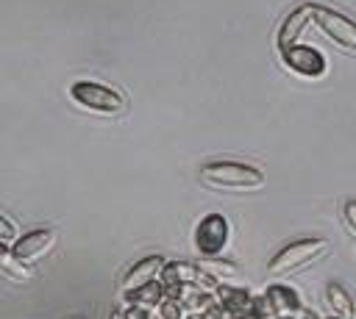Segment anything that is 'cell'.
<instances>
[{
    "instance_id": "14",
    "label": "cell",
    "mask_w": 356,
    "mask_h": 319,
    "mask_svg": "<svg viewBox=\"0 0 356 319\" xmlns=\"http://www.w3.org/2000/svg\"><path fill=\"white\" fill-rule=\"evenodd\" d=\"M0 272H3L8 280H17V283H28V280L33 277L31 266L19 264V261L14 258V252H11L8 244H0Z\"/></svg>"
},
{
    "instance_id": "12",
    "label": "cell",
    "mask_w": 356,
    "mask_h": 319,
    "mask_svg": "<svg viewBox=\"0 0 356 319\" xmlns=\"http://www.w3.org/2000/svg\"><path fill=\"white\" fill-rule=\"evenodd\" d=\"M325 302L331 308V316H342V319H353L356 316V302L353 297L348 294V288L337 280H328L325 283Z\"/></svg>"
},
{
    "instance_id": "3",
    "label": "cell",
    "mask_w": 356,
    "mask_h": 319,
    "mask_svg": "<svg viewBox=\"0 0 356 319\" xmlns=\"http://www.w3.org/2000/svg\"><path fill=\"white\" fill-rule=\"evenodd\" d=\"M70 97L81 108L95 111V114H106V117H120L128 111V100L117 89L97 83V80H75L70 86Z\"/></svg>"
},
{
    "instance_id": "10",
    "label": "cell",
    "mask_w": 356,
    "mask_h": 319,
    "mask_svg": "<svg viewBox=\"0 0 356 319\" xmlns=\"http://www.w3.org/2000/svg\"><path fill=\"white\" fill-rule=\"evenodd\" d=\"M214 302L222 308V311H228V313H234L236 319H242V316H248V311H250V294L245 291V288H234V286H217V291H214Z\"/></svg>"
},
{
    "instance_id": "9",
    "label": "cell",
    "mask_w": 356,
    "mask_h": 319,
    "mask_svg": "<svg viewBox=\"0 0 356 319\" xmlns=\"http://www.w3.org/2000/svg\"><path fill=\"white\" fill-rule=\"evenodd\" d=\"M264 294H267V300L273 302V308H275L278 319H281V316H298V313L306 308V305H303V300H300V294H298L292 286L275 283V286H270Z\"/></svg>"
},
{
    "instance_id": "2",
    "label": "cell",
    "mask_w": 356,
    "mask_h": 319,
    "mask_svg": "<svg viewBox=\"0 0 356 319\" xmlns=\"http://www.w3.org/2000/svg\"><path fill=\"white\" fill-rule=\"evenodd\" d=\"M264 172L242 161H211L200 166V183L209 189H259L264 186Z\"/></svg>"
},
{
    "instance_id": "19",
    "label": "cell",
    "mask_w": 356,
    "mask_h": 319,
    "mask_svg": "<svg viewBox=\"0 0 356 319\" xmlns=\"http://www.w3.org/2000/svg\"><path fill=\"white\" fill-rule=\"evenodd\" d=\"M122 313H125V319H153V311L139 308V305H128Z\"/></svg>"
},
{
    "instance_id": "21",
    "label": "cell",
    "mask_w": 356,
    "mask_h": 319,
    "mask_svg": "<svg viewBox=\"0 0 356 319\" xmlns=\"http://www.w3.org/2000/svg\"><path fill=\"white\" fill-rule=\"evenodd\" d=\"M328 319H342V316H328Z\"/></svg>"
},
{
    "instance_id": "8",
    "label": "cell",
    "mask_w": 356,
    "mask_h": 319,
    "mask_svg": "<svg viewBox=\"0 0 356 319\" xmlns=\"http://www.w3.org/2000/svg\"><path fill=\"white\" fill-rule=\"evenodd\" d=\"M164 264H167L164 255H145V258H139L134 266H128V272H125L122 280H120L122 294H128V291H134V288H139V286H147L150 280H159Z\"/></svg>"
},
{
    "instance_id": "1",
    "label": "cell",
    "mask_w": 356,
    "mask_h": 319,
    "mask_svg": "<svg viewBox=\"0 0 356 319\" xmlns=\"http://www.w3.org/2000/svg\"><path fill=\"white\" fill-rule=\"evenodd\" d=\"M331 252V241L323 239V236H306V239H295L289 241L286 247H281L270 264H267V275L270 277H286L314 261H320L323 255Z\"/></svg>"
},
{
    "instance_id": "20",
    "label": "cell",
    "mask_w": 356,
    "mask_h": 319,
    "mask_svg": "<svg viewBox=\"0 0 356 319\" xmlns=\"http://www.w3.org/2000/svg\"><path fill=\"white\" fill-rule=\"evenodd\" d=\"M108 319H125V313H122V311H120V308H114V311H111V313H108Z\"/></svg>"
},
{
    "instance_id": "15",
    "label": "cell",
    "mask_w": 356,
    "mask_h": 319,
    "mask_svg": "<svg viewBox=\"0 0 356 319\" xmlns=\"http://www.w3.org/2000/svg\"><path fill=\"white\" fill-rule=\"evenodd\" d=\"M200 266L214 277V280H225V277H234L236 275V264L231 261H220V258H200Z\"/></svg>"
},
{
    "instance_id": "6",
    "label": "cell",
    "mask_w": 356,
    "mask_h": 319,
    "mask_svg": "<svg viewBox=\"0 0 356 319\" xmlns=\"http://www.w3.org/2000/svg\"><path fill=\"white\" fill-rule=\"evenodd\" d=\"M312 19L342 47L348 50H356V22L348 19L345 14L334 11V8H325V6H312Z\"/></svg>"
},
{
    "instance_id": "22",
    "label": "cell",
    "mask_w": 356,
    "mask_h": 319,
    "mask_svg": "<svg viewBox=\"0 0 356 319\" xmlns=\"http://www.w3.org/2000/svg\"><path fill=\"white\" fill-rule=\"evenodd\" d=\"M353 319H356V316H353Z\"/></svg>"
},
{
    "instance_id": "4",
    "label": "cell",
    "mask_w": 356,
    "mask_h": 319,
    "mask_svg": "<svg viewBox=\"0 0 356 319\" xmlns=\"http://www.w3.org/2000/svg\"><path fill=\"white\" fill-rule=\"evenodd\" d=\"M228 239H231V222L217 211L206 214L195 225V247L203 258H217L228 247Z\"/></svg>"
},
{
    "instance_id": "17",
    "label": "cell",
    "mask_w": 356,
    "mask_h": 319,
    "mask_svg": "<svg viewBox=\"0 0 356 319\" xmlns=\"http://www.w3.org/2000/svg\"><path fill=\"white\" fill-rule=\"evenodd\" d=\"M342 222H345V227L356 236V200H348V202L342 205Z\"/></svg>"
},
{
    "instance_id": "7",
    "label": "cell",
    "mask_w": 356,
    "mask_h": 319,
    "mask_svg": "<svg viewBox=\"0 0 356 319\" xmlns=\"http://www.w3.org/2000/svg\"><path fill=\"white\" fill-rule=\"evenodd\" d=\"M281 53H284L286 67L295 69V72H300V75H306V78H320V75L325 72V58H323V53L314 50V47L292 44V47H286V50H281Z\"/></svg>"
},
{
    "instance_id": "18",
    "label": "cell",
    "mask_w": 356,
    "mask_h": 319,
    "mask_svg": "<svg viewBox=\"0 0 356 319\" xmlns=\"http://www.w3.org/2000/svg\"><path fill=\"white\" fill-rule=\"evenodd\" d=\"M14 241H17V230H14V225L0 214V244H8V247H11Z\"/></svg>"
},
{
    "instance_id": "16",
    "label": "cell",
    "mask_w": 356,
    "mask_h": 319,
    "mask_svg": "<svg viewBox=\"0 0 356 319\" xmlns=\"http://www.w3.org/2000/svg\"><path fill=\"white\" fill-rule=\"evenodd\" d=\"M159 316H161V319H184V316H186V311H184L181 300L164 297V302L159 305Z\"/></svg>"
},
{
    "instance_id": "13",
    "label": "cell",
    "mask_w": 356,
    "mask_h": 319,
    "mask_svg": "<svg viewBox=\"0 0 356 319\" xmlns=\"http://www.w3.org/2000/svg\"><path fill=\"white\" fill-rule=\"evenodd\" d=\"M164 286H161V280H150L147 286H139V288H134V291H128L125 294V300L131 302V305H139V308H147V311H153V308H159L161 302H164Z\"/></svg>"
},
{
    "instance_id": "5",
    "label": "cell",
    "mask_w": 356,
    "mask_h": 319,
    "mask_svg": "<svg viewBox=\"0 0 356 319\" xmlns=\"http://www.w3.org/2000/svg\"><path fill=\"white\" fill-rule=\"evenodd\" d=\"M56 239H58V236H56L53 227H33V230L17 236V241L11 244V252H14V258H17L19 264L31 266V264L42 261V258L56 247Z\"/></svg>"
},
{
    "instance_id": "11",
    "label": "cell",
    "mask_w": 356,
    "mask_h": 319,
    "mask_svg": "<svg viewBox=\"0 0 356 319\" xmlns=\"http://www.w3.org/2000/svg\"><path fill=\"white\" fill-rule=\"evenodd\" d=\"M309 19H312V6L295 8V11L281 22V28H278V47H281V50L292 47L295 39H298V36L303 33V28L309 25Z\"/></svg>"
}]
</instances>
